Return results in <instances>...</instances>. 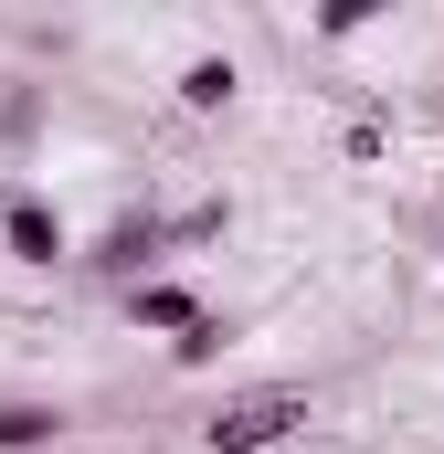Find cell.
<instances>
[{
  "label": "cell",
  "mask_w": 444,
  "mask_h": 454,
  "mask_svg": "<svg viewBox=\"0 0 444 454\" xmlns=\"http://www.w3.org/2000/svg\"><path fill=\"white\" fill-rule=\"evenodd\" d=\"M297 423H307V391H286V380H275V391L222 402L212 423H202V444H212V454H265V444H286Z\"/></svg>",
  "instance_id": "cell-1"
},
{
  "label": "cell",
  "mask_w": 444,
  "mask_h": 454,
  "mask_svg": "<svg viewBox=\"0 0 444 454\" xmlns=\"http://www.w3.org/2000/svg\"><path fill=\"white\" fill-rule=\"evenodd\" d=\"M0 243H11V264H53V254H64V223H53V201L11 191V201H0Z\"/></svg>",
  "instance_id": "cell-2"
},
{
  "label": "cell",
  "mask_w": 444,
  "mask_h": 454,
  "mask_svg": "<svg viewBox=\"0 0 444 454\" xmlns=\"http://www.w3.org/2000/svg\"><path fill=\"white\" fill-rule=\"evenodd\" d=\"M127 317H138V328H170V339H191V328H202V296L148 275V286H127Z\"/></svg>",
  "instance_id": "cell-3"
},
{
  "label": "cell",
  "mask_w": 444,
  "mask_h": 454,
  "mask_svg": "<svg viewBox=\"0 0 444 454\" xmlns=\"http://www.w3.org/2000/svg\"><path fill=\"white\" fill-rule=\"evenodd\" d=\"M53 434H64L53 402H0V454H32V444H53Z\"/></svg>",
  "instance_id": "cell-4"
},
{
  "label": "cell",
  "mask_w": 444,
  "mask_h": 454,
  "mask_svg": "<svg viewBox=\"0 0 444 454\" xmlns=\"http://www.w3.org/2000/svg\"><path fill=\"white\" fill-rule=\"evenodd\" d=\"M148 254H159V232H148V223H116L96 264H107V275H127V286H148Z\"/></svg>",
  "instance_id": "cell-5"
},
{
  "label": "cell",
  "mask_w": 444,
  "mask_h": 454,
  "mask_svg": "<svg viewBox=\"0 0 444 454\" xmlns=\"http://www.w3.org/2000/svg\"><path fill=\"white\" fill-rule=\"evenodd\" d=\"M233 85H243V74H233L222 53H202V64L180 74V96H191V106H202V116H212V106H233Z\"/></svg>",
  "instance_id": "cell-6"
}]
</instances>
